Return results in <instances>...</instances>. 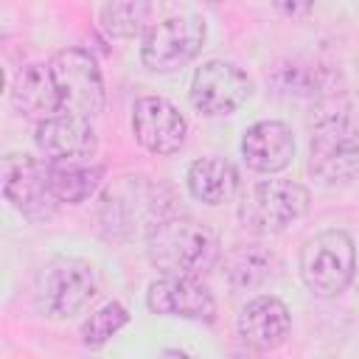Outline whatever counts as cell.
Returning a JSON list of instances; mask_svg holds the SVG:
<instances>
[{
    "label": "cell",
    "mask_w": 359,
    "mask_h": 359,
    "mask_svg": "<svg viewBox=\"0 0 359 359\" xmlns=\"http://www.w3.org/2000/svg\"><path fill=\"white\" fill-rule=\"evenodd\" d=\"M311 163L325 182L345 180L359 165V90H328L309 112Z\"/></svg>",
    "instance_id": "obj_1"
},
{
    "label": "cell",
    "mask_w": 359,
    "mask_h": 359,
    "mask_svg": "<svg viewBox=\"0 0 359 359\" xmlns=\"http://www.w3.org/2000/svg\"><path fill=\"white\" fill-rule=\"evenodd\" d=\"M149 261L163 275H205L222 255L219 236L194 219H160L146 233Z\"/></svg>",
    "instance_id": "obj_2"
},
{
    "label": "cell",
    "mask_w": 359,
    "mask_h": 359,
    "mask_svg": "<svg viewBox=\"0 0 359 359\" xmlns=\"http://www.w3.org/2000/svg\"><path fill=\"white\" fill-rule=\"evenodd\" d=\"M98 292V275L90 261L73 255L50 258L34 283L36 309L50 320H67L81 311Z\"/></svg>",
    "instance_id": "obj_3"
},
{
    "label": "cell",
    "mask_w": 359,
    "mask_h": 359,
    "mask_svg": "<svg viewBox=\"0 0 359 359\" xmlns=\"http://www.w3.org/2000/svg\"><path fill=\"white\" fill-rule=\"evenodd\" d=\"M356 272V247L345 230H323L300 250V278L317 297H337Z\"/></svg>",
    "instance_id": "obj_4"
},
{
    "label": "cell",
    "mask_w": 359,
    "mask_h": 359,
    "mask_svg": "<svg viewBox=\"0 0 359 359\" xmlns=\"http://www.w3.org/2000/svg\"><path fill=\"white\" fill-rule=\"evenodd\" d=\"M311 205L309 188L292 180H261L241 194L238 222L252 233H280Z\"/></svg>",
    "instance_id": "obj_5"
},
{
    "label": "cell",
    "mask_w": 359,
    "mask_h": 359,
    "mask_svg": "<svg viewBox=\"0 0 359 359\" xmlns=\"http://www.w3.org/2000/svg\"><path fill=\"white\" fill-rule=\"evenodd\" d=\"M48 67L62 95V112L93 121L104 109V79L98 62L87 50L65 48L50 56Z\"/></svg>",
    "instance_id": "obj_6"
},
{
    "label": "cell",
    "mask_w": 359,
    "mask_h": 359,
    "mask_svg": "<svg viewBox=\"0 0 359 359\" xmlns=\"http://www.w3.org/2000/svg\"><path fill=\"white\" fill-rule=\"evenodd\" d=\"M98 219L109 236L126 238L140 224H149L151 230L163 216L154 188L143 177H118L101 196Z\"/></svg>",
    "instance_id": "obj_7"
},
{
    "label": "cell",
    "mask_w": 359,
    "mask_h": 359,
    "mask_svg": "<svg viewBox=\"0 0 359 359\" xmlns=\"http://www.w3.org/2000/svg\"><path fill=\"white\" fill-rule=\"evenodd\" d=\"M205 45V22L196 17H168L151 25L140 45V62L154 73L185 67Z\"/></svg>",
    "instance_id": "obj_8"
},
{
    "label": "cell",
    "mask_w": 359,
    "mask_h": 359,
    "mask_svg": "<svg viewBox=\"0 0 359 359\" xmlns=\"http://www.w3.org/2000/svg\"><path fill=\"white\" fill-rule=\"evenodd\" d=\"M3 196L31 222L50 219L59 202L48 182V163L31 154L3 157Z\"/></svg>",
    "instance_id": "obj_9"
},
{
    "label": "cell",
    "mask_w": 359,
    "mask_h": 359,
    "mask_svg": "<svg viewBox=\"0 0 359 359\" xmlns=\"http://www.w3.org/2000/svg\"><path fill=\"white\" fill-rule=\"evenodd\" d=\"M250 90L252 84L241 67H236L233 62L210 59L196 67L191 79V104L208 118H224L247 101Z\"/></svg>",
    "instance_id": "obj_10"
},
{
    "label": "cell",
    "mask_w": 359,
    "mask_h": 359,
    "mask_svg": "<svg viewBox=\"0 0 359 359\" xmlns=\"http://www.w3.org/2000/svg\"><path fill=\"white\" fill-rule=\"evenodd\" d=\"M132 132L146 151L174 154L185 143L188 123L171 101L160 95H140L132 107Z\"/></svg>",
    "instance_id": "obj_11"
},
{
    "label": "cell",
    "mask_w": 359,
    "mask_h": 359,
    "mask_svg": "<svg viewBox=\"0 0 359 359\" xmlns=\"http://www.w3.org/2000/svg\"><path fill=\"white\" fill-rule=\"evenodd\" d=\"M146 306L151 314L185 320H213L216 314V300L210 289L194 275H163L149 286Z\"/></svg>",
    "instance_id": "obj_12"
},
{
    "label": "cell",
    "mask_w": 359,
    "mask_h": 359,
    "mask_svg": "<svg viewBox=\"0 0 359 359\" xmlns=\"http://www.w3.org/2000/svg\"><path fill=\"white\" fill-rule=\"evenodd\" d=\"M292 331V317L283 300L275 294L252 297L238 314V337L255 351H272L286 342Z\"/></svg>",
    "instance_id": "obj_13"
},
{
    "label": "cell",
    "mask_w": 359,
    "mask_h": 359,
    "mask_svg": "<svg viewBox=\"0 0 359 359\" xmlns=\"http://www.w3.org/2000/svg\"><path fill=\"white\" fill-rule=\"evenodd\" d=\"M36 149L45 160H65V157H93L95 151V129L90 118H79L70 112H59L36 123Z\"/></svg>",
    "instance_id": "obj_14"
},
{
    "label": "cell",
    "mask_w": 359,
    "mask_h": 359,
    "mask_svg": "<svg viewBox=\"0 0 359 359\" xmlns=\"http://www.w3.org/2000/svg\"><path fill=\"white\" fill-rule=\"evenodd\" d=\"M241 157L252 171L275 174L294 157V137L283 121H258L241 137Z\"/></svg>",
    "instance_id": "obj_15"
},
{
    "label": "cell",
    "mask_w": 359,
    "mask_h": 359,
    "mask_svg": "<svg viewBox=\"0 0 359 359\" xmlns=\"http://www.w3.org/2000/svg\"><path fill=\"white\" fill-rule=\"evenodd\" d=\"M11 104L22 118L45 121L62 112V95L56 90L48 65H25L11 81Z\"/></svg>",
    "instance_id": "obj_16"
},
{
    "label": "cell",
    "mask_w": 359,
    "mask_h": 359,
    "mask_svg": "<svg viewBox=\"0 0 359 359\" xmlns=\"http://www.w3.org/2000/svg\"><path fill=\"white\" fill-rule=\"evenodd\" d=\"M48 163V182L59 202L79 205L95 194L104 180V165L93 157H65V160H45Z\"/></svg>",
    "instance_id": "obj_17"
},
{
    "label": "cell",
    "mask_w": 359,
    "mask_h": 359,
    "mask_svg": "<svg viewBox=\"0 0 359 359\" xmlns=\"http://www.w3.org/2000/svg\"><path fill=\"white\" fill-rule=\"evenodd\" d=\"M238 188L236 168L222 157H199L188 168V191L205 205H224Z\"/></svg>",
    "instance_id": "obj_18"
},
{
    "label": "cell",
    "mask_w": 359,
    "mask_h": 359,
    "mask_svg": "<svg viewBox=\"0 0 359 359\" xmlns=\"http://www.w3.org/2000/svg\"><path fill=\"white\" fill-rule=\"evenodd\" d=\"M275 269L278 258L261 244H238L224 258V275L236 289H252L264 283L269 275H275Z\"/></svg>",
    "instance_id": "obj_19"
},
{
    "label": "cell",
    "mask_w": 359,
    "mask_h": 359,
    "mask_svg": "<svg viewBox=\"0 0 359 359\" xmlns=\"http://www.w3.org/2000/svg\"><path fill=\"white\" fill-rule=\"evenodd\" d=\"M149 0H107L101 8V25L115 39H135L149 28Z\"/></svg>",
    "instance_id": "obj_20"
},
{
    "label": "cell",
    "mask_w": 359,
    "mask_h": 359,
    "mask_svg": "<svg viewBox=\"0 0 359 359\" xmlns=\"http://www.w3.org/2000/svg\"><path fill=\"white\" fill-rule=\"evenodd\" d=\"M126 323H129V311H126L121 303L109 300V303H104L101 309H95V311L81 323V342H84L87 348H101V345H104L112 334H118Z\"/></svg>",
    "instance_id": "obj_21"
},
{
    "label": "cell",
    "mask_w": 359,
    "mask_h": 359,
    "mask_svg": "<svg viewBox=\"0 0 359 359\" xmlns=\"http://www.w3.org/2000/svg\"><path fill=\"white\" fill-rule=\"evenodd\" d=\"M280 14H286V17H303V14H309L311 11V6H314V0H269Z\"/></svg>",
    "instance_id": "obj_22"
},
{
    "label": "cell",
    "mask_w": 359,
    "mask_h": 359,
    "mask_svg": "<svg viewBox=\"0 0 359 359\" xmlns=\"http://www.w3.org/2000/svg\"><path fill=\"white\" fill-rule=\"evenodd\" d=\"M210 3H222V0H210Z\"/></svg>",
    "instance_id": "obj_23"
}]
</instances>
